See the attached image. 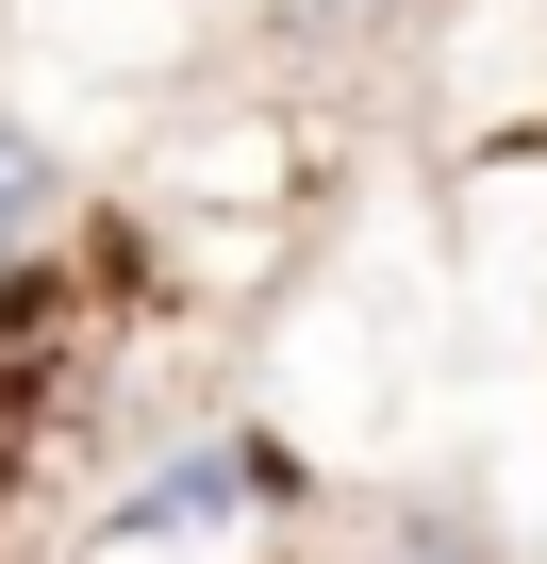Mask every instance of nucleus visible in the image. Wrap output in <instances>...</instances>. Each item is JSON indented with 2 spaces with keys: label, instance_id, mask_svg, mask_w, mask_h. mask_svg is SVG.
<instances>
[{
  "label": "nucleus",
  "instance_id": "1",
  "mask_svg": "<svg viewBox=\"0 0 547 564\" xmlns=\"http://www.w3.org/2000/svg\"><path fill=\"white\" fill-rule=\"evenodd\" d=\"M34 249H67V166L34 133H0V282H18Z\"/></svg>",
  "mask_w": 547,
  "mask_h": 564
}]
</instances>
